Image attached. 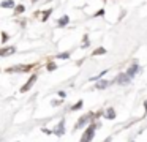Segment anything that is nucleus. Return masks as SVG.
<instances>
[{
	"instance_id": "1",
	"label": "nucleus",
	"mask_w": 147,
	"mask_h": 142,
	"mask_svg": "<svg viewBox=\"0 0 147 142\" xmlns=\"http://www.w3.org/2000/svg\"><path fill=\"white\" fill-rule=\"evenodd\" d=\"M96 126L98 125H90L89 128L86 129V133H84V136H82V139H81V142H90L93 139V136H95V129H96Z\"/></svg>"
},
{
	"instance_id": "2",
	"label": "nucleus",
	"mask_w": 147,
	"mask_h": 142,
	"mask_svg": "<svg viewBox=\"0 0 147 142\" xmlns=\"http://www.w3.org/2000/svg\"><path fill=\"white\" fill-rule=\"evenodd\" d=\"M130 81H131V77L127 73H120V74L115 77V82H117L119 85H127V84H130Z\"/></svg>"
},
{
	"instance_id": "3",
	"label": "nucleus",
	"mask_w": 147,
	"mask_h": 142,
	"mask_svg": "<svg viewBox=\"0 0 147 142\" xmlns=\"http://www.w3.org/2000/svg\"><path fill=\"white\" fill-rule=\"evenodd\" d=\"M89 122H90V115H89V114H87V115H84V117H81L79 122H78L76 125H74V131H76V129H81L82 126H86Z\"/></svg>"
},
{
	"instance_id": "4",
	"label": "nucleus",
	"mask_w": 147,
	"mask_h": 142,
	"mask_svg": "<svg viewBox=\"0 0 147 142\" xmlns=\"http://www.w3.org/2000/svg\"><path fill=\"white\" fill-rule=\"evenodd\" d=\"M30 68H32L30 65H26V66L19 65V66H11V68H8L7 71L8 73H24V71H27V69H30Z\"/></svg>"
},
{
	"instance_id": "5",
	"label": "nucleus",
	"mask_w": 147,
	"mask_h": 142,
	"mask_svg": "<svg viewBox=\"0 0 147 142\" xmlns=\"http://www.w3.org/2000/svg\"><path fill=\"white\" fill-rule=\"evenodd\" d=\"M35 81H36V76H35V74H33V76H30V79L27 81V84L24 85L22 88H21V92H22V93H26V92H29L30 88L33 87V84H35Z\"/></svg>"
},
{
	"instance_id": "6",
	"label": "nucleus",
	"mask_w": 147,
	"mask_h": 142,
	"mask_svg": "<svg viewBox=\"0 0 147 142\" xmlns=\"http://www.w3.org/2000/svg\"><path fill=\"white\" fill-rule=\"evenodd\" d=\"M54 134H57V136H63L65 134V120H60V122H59L57 128L54 129Z\"/></svg>"
},
{
	"instance_id": "7",
	"label": "nucleus",
	"mask_w": 147,
	"mask_h": 142,
	"mask_svg": "<svg viewBox=\"0 0 147 142\" xmlns=\"http://www.w3.org/2000/svg\"><path fill=\"white\" fill-rule=\"evenodd\" d=\"M16 52V47H2V49H0V55L2 57H7V55H10V54H14Z\"/></svg>"
},
{
	"instance_id": "8",
	"label": "nucleus",
	"mask_w": 147,
	"mask_h": 142,
	"mask_svg": "<svg viewBox=\"0 0 147 142\" xmlns=\"http://www.w3.org/2000/svg\"><path fill=\"white\" fill-rule=\"evenodd\" d=\"M141 71V66L139 65H133L131 68H128V71H127V74L130 76V77H133V76H136L138 73Z\"/></svg>"
},
{
	"instance_id": "9",
	"label": "nucleus",
	"mask_w": 147,
	"mask_h": 142,
	"mask_svg": "<svg viewBox=\"0 0 147 142\" xmlns=\"http://www.w3.org/2000/svg\"><path fill=\"white\" fill-rule=\"evenodd\" d=\"M2 8H14V2L13 0H3V2L0 3Z\"/></svg>"
},
{
	"instance_id": "10",
	"label": "nucleus",
	"mask_w": 147,
	"mask_h": 142,
	"mask_svg": "<svg viewBox=\"0 0 147 142\" xmlns=\"http://www.w3.org/2000/svg\"><path fill=\"white\" fill-rule=\"evenodd\" d=\"M68 22H70V17H68V16H62L57 24L60 25V27H63V25H68Z\"/></svg>"
},
{
	"instance_id": "11",
	"label": "nucleus",
	"mask_w": 147,
	"mask_h": 142,
	"mask_svg": "<svg viewBox=\"0 0 147 142\" xmlns=\"http://www.w3.org/2000/svg\"><path fill=\"white\" fill-rule=\"evenodd\" d=\"M105 117H106V118H109V120L114 118V117H115V110L112 109V107H109V109L105 112Z\"/></svg>"
},
{
	"instance_id": "12",
	"label": "nucleus",
	"mask_w": 147,
	"mask_h": 142,
	"mask_svg": "<svg viewBox=\"0 0 147 142\" xmlns=\"http://www.w3.org/2000/svg\"><path fill=\"white\" fill-rule=\"evenodd\" d=\"M109 84H111V82H108V81H103V79H101V81H98V82H96V85H95V87H96V88H106Z\"/></svg>"
},
{
	"instance_id": "13",
	"label": "nucleus",
	"mask_w": 147,
	"mask_h": 142,
	"mask_svg": "<svg viewBox=\"0 0 147 142\" xmlns=\"http://www.w3.org/2000/svg\"><path fill=\"white\" fill-rule=\"evenodd\" d=\"M105 52H106V49H105V47H98V49H95V50H93V55H103Z\"/></svg>"
},
{
	"instance_id": "14",
	"label": "nucleus",
	"mask_w": 147,
	"mask_h": 142,
	"mask_svg": "<svg viewBox=\"0 0 147 142\" xmlns=\"http://www.w3.org/2000/svg\"><path fill=\"white\" fill-rule=\"evenodd\" d=\"M51 13H52V9H51V8H49V9H46V11L43 13V19H41V21H43V22H45V21H48V17H49V14H51Z\"/></svg>"
},
{
	"instance_id": "15",
	"label": "nucleus",
	"mask_w": 147,
	"mask_h": 142,
	"mask_svg": "<svg viewBox=\"0 0 147 142\" xmlns=\"http://www.w3.org/2000/svg\"><path fill=\"white\" fill-rule=\"evenodd\" d=\"M82 40H84V43H82V46H81V47H89V46H90L89 36H87V35H84V38H82Z\"/></svg>"
},
{
	"instance_id": "16",
	"label": "nucleus",
	"mask_w": 147,
	"mask_h": 142,
	"mask_svg": "<svg viewBox=\"0 0 147 142\" xmlns=\"http://www.w3.org/2000/svg\"><path fill=\"white\" fill-rule=\"evenodd\" d=\"M24 5H18L16 6V9H14V13H16V14H21V13H24Z\"/></svg>"
},
{
	"instance_id": "17",
	"label": "nucleus",
	"mask_w": 147,
	"mask_h": 142,
	"mask_svg": "<svg viewBox=\"0 0 147 142\" xmlns=\"http://www.w3.org/2000/svg\"><path fill=\"white\" fill-rule=\"evenodd\" d=\"M82 104H84L82 101H78V103L74 104L73 107H71V110H78V109H81V107H82Z\"/></svg>"
},
{
	"instance_id": "18",
	"label": "nucleus",
	"mask_w": 147,
	"mask_h": 142,
	"mask_svg": "<svg viewBox=\"0 0 147 142\" xmlns=\"http://www.w3.org/2000/svg\"><path fill=\"white\" fill-rule=\"evenodd\" d=\"M68 57H70V52H63V54H59V55H57V59L65 60V59H68Z\"/></svg>"
},
{
	"instance_id": "19",
	"label": "nucleus",
	"mask_w": 147,
	"mask_h": 142,
	"mask_svg": "<svg viewBox=\"0 0 147 142\" xmlns=\"http://www.w3.org/2000/svg\"><path fill=\"white\" fill-rule=\"evenodd\" d=\"M55 68H57V65H55V63H52V62L48 63V71H54Z\"/></svg>"
},
{
	"instance_id": "20",
	"label": "nucleus",
	"mask_w": 147,
	"mask_h": 142,
	"mask_svg": "<svg viewBox=\"0 0 147 142\" xmlns=\"http://www.w3.org/2000/svg\"><path fill=\"white\" fill-rule=\"evenodd\" d=\"M7 41H8V35L3 32V33H2V44H5Z\"/></svg>"
},
{
	"instance_id": "21",
	"label": "nucleus",
	"mask_w": 147,
	"mask_h": 142,
	"mask_svg": "<svg viewBox=\"0 0 147 142\" xmlns=\"http://www.w3.org/2000/svg\"><path fill=\"white\" fill-rule=\"evenodd\" d=\"M106 73H108V69H105V71H101V73H100V74H98V76H95V77H93V81H96V79H100V77H101V76H105Z\"/></svg>"
},
{
	"instance_id": "22",
	"label": "nucleus",
	"mask_w": 147,
	"mask_h": 142,
	"mask_svg": "<svg viewBox=\"0 0 147 142\" xmlns=\"http://www.w3.org/2000/svg\"><path fill=\"white\" fill-rule=\"evenodd\" d=\"M103 14H105V9H100V11L95 13V17H98V16H103Z\"/></svg>"
},
{
	"instance_id": "23",
	"label": "nucleus",
	"mask_w": 147,
	"mask_h": 142,
	"mask_svg": "<svg viewBox=\"0 0 147 142\" xmlns=\"http://www.w3.org/2000/svg\"><path fill=\"white\" fill-rule=\"evenodd\" d=\"M59 96H60V98H62V100H63V98H65V96H67V93H65V92H59Z\"/></svg>"
},
{
	"instance_id": "24",
	"label": "nucleus",
	"mask_w": 147,
	"mask_h": 142,
	"mask_svg": "<svg viewBox=\"0 0 147 142\" xmlns=\"http://www.w3.org/2000/svg\"><path fill=\"white\" fill-rule=\"evenodd\" d=\"M43 133H46V134H52V133L49 131V129H46V128H43Z\"/></svg>"
},
{
	"instance_id": "25",
	"label": "nucleus",
	"mask_w": 147,
	"mask_h": 142,
	"mask_svg": "<svg viewBox=\"0 0 147 142\" xmlns=\"http://www.w3.org/2000/svg\"><path fill=\"white\" fill-rule=\"evenodd\" d=\"M144 107H146V114H147V100H146V103H144Z\"/></svg>"
}]
</instances>
